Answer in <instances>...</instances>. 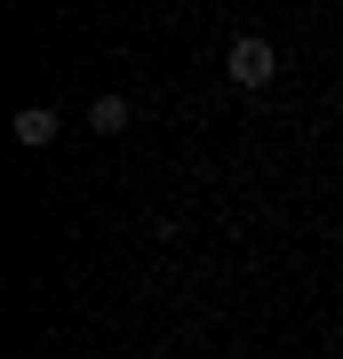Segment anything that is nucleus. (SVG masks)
<instances>
[{
  "label": "nucleus",
  "instance_id": "obj_1",
  "mask_svg": "<svg viewBox=\"0 0 343 359\" xmlns=\"http://www.w3.org/2000/svg\"><path fill=\"white\" fill-rule=\"evenodd\" d=\"M271 72H280L271 40H255V32H240V40H231V88H264Z\"/></svg>",
  "mask_w": 343,
  "mask_h": 359
},
{
  "label": "nucleus",
  "instance_id": "obj_2",
  "mask_svg": "<svg viewBox=\"0 0 343 359\" xmlns=\"http://www.w3.org/2000/svg\"><path fill=\"white\" fill-rule=\"evenodd\" d=\"M8 128H16V144H32V152H40V144H56V112H48V104H25Z\"/></svg>",
  "mask_w": 343,
  "mask_h": 359
},
{
  "label": "nucleus",
  "instance_id": "obj_3",
  "mask_svg": "<svg viewBox=\"0 0 343 359\" xmlns=\"http://www.w3.org/2000/svg\"><path fill=\"white\" fill-rule=\"evenodd\" d=\"M88 128H96V136H120V128H128V104H120V96H96V104H88Z\"/></svg>",
  "mask_w": 343,
  "mask_h": 359
}]
</instances>
